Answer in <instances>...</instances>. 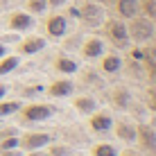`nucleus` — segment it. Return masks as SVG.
<instances>
[{"instance_id": "10", "label": "nucleus", "mask_w": 156, "mask_h": 156, "mask_svg": "<svg viewBox=\"0 0 156 156\" xmlns=\"http://www.w3.org/2000/svg\"><path fill=\"white\" fill-rule=\"evenodd\" d=\"M43 45H45V41L43 39H39V36H36V39H27L23 43V48H20V50L25 52V55H34V52H39V50H43Z\"/></svg>"}, {"instance_id": "13", "label": "nucleus", "mask_w": 156, "mask_h": 156, "mask_svg": "<svg viewBox=\"0 0 156 156\" xmlns=\"http://www.w3.org/2000/svg\"><path fill=\"white\" fill-rule=\"evenodd\" d=\"M140 138H143L145 147H156V136L149 127H140Z\"/></svg>"}, {"instance_id": "30", "label": "nucleus", "mask_w": 156, "mask_h": 156, "mask_svg": "<svg viewBox=\"0 0 156 156\" xmlns=\"http://www.w3.org/2000/svg\"><path fill=\"white\" fill-rule=\"evenodd\" d=\"M5 156H20V154H5Z\"/></svg>"}, {"instance_id": "17", "label": "nucleus", "mask_w": 156, "mask_h": 156, "mask_svg": "<svg viewBox=\"0 0 156 156\" xmlns=\"http://www.w3.org/2000/svg\"><path fill=\"white\" fill-rule=\"evenodd\" d=\"M20 106H18V102H5V104H0V118L2 115H9V113H14V111H18Z\"/></svg>"}, {"instance_id": "6", "label": "nucleus", "mask_w": 156, "mask_h": 156, "mask_svg": "<svg viewBox=\"0 0 156 156\" xmlns=\"http://www.w3.org/2000/svg\"><path fill=\"white\" fill-rule=\"evenodd\" d=\"M48 32H50L52 36H61L63 32H66V18H63V16H52V18L48 20Z\"/></svg>"}, {"instance_id": "8", "label": "nucleus", "mask_w": 156, "mask_h": 156, "mask_svg": "<svg viewBox=\"0 0 156 156\" xmlns=\"http://www.w3.org/2000/svg\"><path fill=\"white\" fill-rule=\"evenodd\" d=\"M9 25H12V30H27V27H32V18L27 14H14Z\"/></svg>"}, {"instance_id": "28", "label": "nucleus", "mask_w": 156, "mask_h": 156, "mask_svg": "<svg viewBox=\"0 0 156 156\" xmlns=\"http://www.w3.org/2000/svg\"><path fill=\"white\" fill-rule=\"evenodd\" d=\"M48 2H50V5H55V7H57V5H61L63 0H48Z\"/></svg>"}, {"instance_id": "20", "label": "nucleus", "mask_w": 156, "mask_h": 156, "mask_svg": "<svg viewBox=\"0 0 156 156\" xmlns=\"http://www.w3.org/2000/svg\"><path fill=\"white\" fill-rule=\"evenodd\" d=\"M95 154L98 156H115V149L111 147V145H100V147L95 149Z\"/></svg>"}, {"instance_id": "21", "label": "nucleus", "mask_w": 156, "mask_h": 156, "mask_svg": "<svg viewBox=\"0 0 156 156\" xmlns=\"http://www.w3.org/2000/svg\"><path fill=\"white\" fill-rule=\"evenodd\" d=\"M45 5H48L45 0H30V9L32 12H39V14L45 9Z\"/></svg>"}, {"instance_id": "3", "label": "nucleus", "mask_w": 156, "mask_h": 156, "mask_svg": "<svg viewBox=\"0 0 156 156\" xmlns=\"http://www.w3.org/2000/svg\"><path fill=\"white\" fill-rule=\"evenodd\" d=\"M52 113V109L48 104H34V106H27L25 109V118L27 120H43Z\"/></svg>"}, {"instance_id": "19", "label": "nucleus", "mask_w": 156, "mask_h": 156, "mask_svg": "<svg viewBox=\"0 0 156 156\" xmlns=\"http://www.w3.org/2000/svg\"><path fill=\"white\" fill-rule=\"evenodd\" d=\"M118 136L125 138V140H131V138L136 136V131H133L131 127H127V125H120V127H118Z\"/></svg>"}, {"instance_id": "31", "label": "nucleus", "mask_w": 156, "mask_h": 156, "mask_svg": "<svg viewBox=\"0 0 156 156\" xmlns=\"http://www.w3.org/2000/svg\"><path fill=\"white\" fill-rule=\"evenodd\" d=\"M32 156H43V154H32Z\"/></svg>"}, {"instance_id": "27", "label": "nucleus", "mask_w": 156, "mask_h": 156, "mask_svg": "<svg viewBox=\"0 0 156 156\" xmlns=\"http://www.w3.org/2000/svg\"><path fill=\"white\" fill-rule=\"evenodd\" d=\"M5 93H7V88H5V86L0 84V100H2V95H5Z\"/></svg>"}, {"instance_id": "16", "label": "nucleus", "mask_w": 156, "mask_h": 156, "mask_svg": "<svg viewBox=\"0 0 156 156\" xmlns=\"http://www.w3.org/2000/svg\"><path fill=\"white\" fill-rule=\"evenodd\" d=\"M102 66H104V70H106V73H115L118 68H120V59H118V57H106Z\"/></svg>"}, {"instance_id": "24", "label": "nucleus", "mask_w": 156, "mask_h": 156, "mask_svg": "<svg viewBox=\"0 0 156 156\" xmlns=\"http://www.w3.org/2000/svg\"><path fill=\"white\" fill-rule=\"evenodd\" d=\"M52 154H55V156H66V154H68V149H63V147H55V149H52Z\"/></svg>"}, {"instance_id": "12", "label": "nucleus", "mask_w": 156, "mask_h": 156, "mask_svg": "<svg viewBox=\"0 0 156 156\" xmlns=\"http://www.w3.org/2000/svg\"><path fill=\"white\" fill-rule=\"evenodd\" d=\"M90 127H93L95 131H106V129L111 127V118L109 115H98V118H93Z\"/></svg>"}, {"instance_id": "26", "label": "nucleus", "mask_w": 156, "mask_h": 156, "mask_svg": "<svg viewBox=\"0 0 156 156\" xmlns=\"http://www.w3.org/2000/svg\"><path fill=\"white\" fill-rule=\"evenodd\" d=\"M133 59H143V52L140 50H133Z\"/></svg>"}, {"instance_id": "25", "label": "nucleus", "mask_w": 156, "mask_h": 156, "mask_svg": "<svg viewBox=\"0 0 156 156\" xmlns=\"http://www.w3.org/2000/svg\"><path fill=\"white\" fill-rule=\"evenodd\" d=\"M149 104H152V109L156 111V90H152V93H149Z\"/></svg>"}, {"instance_id": "15", "label": "nucleus", "mask_w": 156, "mask_h": 156, "mask_svg": "<svg viewBox=\"0 0 156 156\" xmlns=\"http://www.w3.org/2000/svg\"><path fill=\"white\" fill-rule=\"evenodd\" d=\"M57 68H59L61 73H75V70H77V63L70 61V59H59V61H57Z\"/></svg>"}, {"instance_id": "9", "label": "nucleus", "mask_w": 156, "mask_h": 156, "mask_svg": "<svg viewBox=\"0 0 156 156\" xmlns=\"http://www.w3.org/2000/svg\"><path fill=\"white\" fill-rule=\"evenodd\" d=\"M70 90H73L70 82H55L50 86V95H55V98H66Z\"/></svg>"}, {"instance_id": "18", "label": "nucleus", "mask_w": 156, "mask_h": 156, "mask_svg": "<svg viewBox=\"0 0 156 156\" xmlns=\"http://www.w3.org/2000/svg\"><path fill=\"white\" fill-rule=\"evenodd\" d=\"M75 104H77L79 111H93V109H95V102L90 100V98H79Z\"/></svg>"}, {"instance_id": "7", "label": "nucleus", "mask_w": 156, "mask_h": 156, "mask_svg": "<svg viewBox=\"0 0 156 156\" xmlns=\"http://www.w3.org/2000/svg\"><path fill=\"white\" fill-rule=\"evenodd\" d=\"M45 143H48L45 133H30V136L23 138V147H27V149H36V147H41V145H45Z\"/></svg>"}, {"instance_id": "4", "label": "nucleus", "mask_w": 156, "mask_h": 156, "mask_svg": "<svg viewBox=\"0 0 156 156\" xmlns=\"http://www.w3.org/2000/svg\"><path fill=\"white\" fill-rule=\"evenodd\" d=\"M118 12L125 18H133L138 14V0H118Z\"/></svg>"}, {"instance_id": "14", "label": "nucleus", "mask_w": 156, "mask_h": 156, "mask_svg": "<svg viewBox=\"0 0 156 156\" xmlns=\"http://www.w3.org/2000/svg\"><path fill=\"white\" fill-rule=\"evenodd\" d=\"M16 66H18V57H7V59H2V61H0V75L12 73Z\"/></svg>"}, {"instance_id": "5", "label": "nucleus", "mask_w": 156, "mask_h": 156, "mask_svg": "<svg viewBox=\"0 0 156 156\" xmlns=\"http://www.w3.org/2000/svg\"><path fill=\"white\" fill-rule=\"evenodd\" d=\"M79 16H82L86 23L98 25V23H100V18H102V12H100V7H98V5H86L82 12H79Z\"/></svg>"}, {"instance_id": "23", "label": "nucleus", "mask_w": 156, "mask_h": 156, "mask_svg": "<svg viewBox=\"0 0 156 156\" xmlns=\"http://www.w3.org/2000/svg\"><path fill=\"white\" fill-rule=\"evenodd\" d=\"M16 145H18V140H14V138H9V140L2 143V149H14Z\"/></svg>"}, {"instance_id": "29", "label": "nucleus", "mask_w": 156, "mask_h": 156, "mask_svg": "<svg viewBox=\"0 0 156 156\" xmlns=\"http://www.w3.org/2000/svg\"><path fill=\"white\" fill-rule=\"evenodd\" d=\"M5 55V45H0V57H2Z\"/></svg>"}, {"instance_id": "2", "label": "nucleus", "mask_w": 156, "mask_h": 156, "mask_svg": "<svg viewBox=\"0 0 156 156\" xmlns=\"http://www.w3.org/2000/svg\"><path fill=\"white\" fill-rule=\"evenodd\" d=\"M106 32H109V36L113 39L118 45H122V43L127 41V27H125V23L122 20H109V25H106Z\"/></svg>"}, {"instance_id": "11", "label": "nucleus", "mask_w": 156, "mask_h": 156, "mask_svg": "<svg viewBox=\"0 0 156 156\" xmlns=\"http://www.w3.org/2000/svg\"><path fill=\"white\" fill-rule=\"evenodd\" d=\"M84 55L88 57V59L100 57V55H102V41H98V39H90V41L84 45Z\"/></svg>"}, {"instance_id": "1", "label": "nucleus", "mask_w": 156, "mask_h": 156, "mask_svg": "<svg viewBox=\"0 0 156 156\" xmlns=\"http://www.w3.org/2000/svg\"><path fill=\"white\" fill-rule=\"evenodd\" d=\"M127 34H131L133 41L143 43V41H149L154 36V23L145 16V18H133L131 25H129V32Z\"/></svg>"}, {"instance_id": "22", "label": "nucleus", "mask_w": 156, "mask_h": 156, "mask_svg": "<svg viewBox=\"0 0 156 156\" xmlns=\"http://www.w3.org/2000/svg\"><path fill=\"white\" fill-rule=\"evenodd\" d=\"M115 102H118L120 106H125L127 102H129V98H127V93H125V90H118V95H115Z\"/></svg>"}]
</instances>
